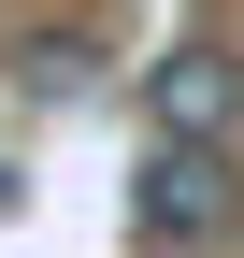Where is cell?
I'll use <instances>...</instances> for the list:
<instances>
[{"label":"cell","mask_w":244,"mask_h":258,"mask_svg":"<svg viewBox=\"0 0 244 258\" xmlns=\"http://www.w3.org/2000/svg\"><path fill=\"white\" fill-rule=\"evenodd\" d=\"M130 230L144 244H230L244 230V172H230V144H144V172H130Z\"/></svg>","instance_id":"6da1fadb"},{"label":"cell","mask_w":244,"mask_h":258,"mask_svg":"<svg viewBox=\"0 0 244 258\" xmlns=\"http://www.w3.org/2000/svg\"><path fill=\"white\" fill-rule=\"evenodd\" d=\"M144 129H172V144H230V129H244V57H230V43H158V72H144Z\"/></svg>","instance_id":"7a4b0ae2"},{"label":"cell","mask_w":244,"mask_h":258,"mask_svg":"<svg viewBox=\"0 0 244 258\" xmlns=\"http://www.w3.org/2000/svg\"><path fill=\"white\" fill-rule=\"evenodd\" d=\"M15 72H29V86H86V43H72V29H43V43H15Z\"/></svg>","instance_id":"3957f363"}]
</instances>
